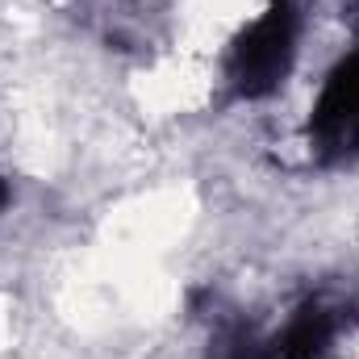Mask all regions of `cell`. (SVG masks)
Wrapping results in <instances>:
<instances>
[{
    "mask_svg": "<svg viewBox=\"0 0 359 359\" xmlns=\"http://www.w3.org/2000/svg\"><path fill=\"white\" fill-rule=\"evenodd\" d=\"M309 142L322 159H351L359 155V55L343 59L309 117Z\"/></svg>",
    "mask_w": 359,
    "mask_h": 359,
    "instance_id": "obj_2",
    "label": "cell"
},
{
    "mask_svg": "<svg viewBox=\"0 0 359 359\" xmlns=\"http://www.w3.org/2000/svg\"><path fill=\"white\" fill-rule=\"evenodd\" d=\"M209 359H271V343L264 347L247 326H230V330L213 343Z\"/></svg>",
    "mask_w": 359,
    "mask_h": 359,
    "instance_id": "obj_4",
    "label": "cell"
},
{
    "mask_svg": "<svg viewBox=\"0 0 359 359\" xmlns=\"http://www.w3.org/2000/svg\"><path fill=\"white\" fill-rule=\"evenodd\" d=\"M334 330L339 322L326 305H305L288 322V330L271 343V359H322L334 343Z\"/></svg>",
    "mask_w": 359,
    "mask_h": 359,
    "instance_id": "obj_3",
    "label": "cell"
},
{
    "mask_svg": "<svg viewBox=\"0 0 359 359\" xmlns=\"http://www.w3.org/2000/svg\"><path fill=\"white\" fill-rule=\"evenodd\" d=\"M297 55V8L292 0H271V8L230 46L226 80L234 96L259 100L284 84Z\"/></svg>",
    "mask_w": 359,
    "mask_h": 359,
    "instance_id": "obj_1",
    "label": "cell"
},
{
    "mask_svg": "<svg viewBox=\"0 0 359 359\" xmlns=\"http://www.w3.org/2000/svg\"><path fill=\"white\" fill-rule=\"evenodd\" d=\"M4 201H8V188H4V180H0V205H4Z\"/></svg>",
    "mask_w": 359,
    "mask_h": 359,
    "instance_id": "obj_5",
    "label": "cell"
}]
</instances>
